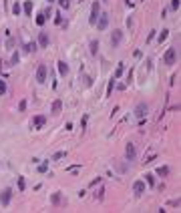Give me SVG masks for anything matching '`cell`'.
<instances>
[{"mask_svg": "<svg viewBox=\"0 0 181 213\" xmlns=\"http://www.w3.org/2000/svg\"><path fill=\"white\" fill-rule=\"evenodd\" d=\"M163 62H165L167 66H173L175 62H177V46H171V48L165 50V54H163Z\"/></svg>", "mask_w": 181, "mask_h": 213, "instance_id": "cell-1", "label": "cell"}, {"mask_svg": "<svg viewBox=\"0 0 181 213\" xmlns=\"http://www.w3.org/2000/svg\"><path fill=\"white\" fill-rule=\"evenodd\" d=\"M125 159H127V163H133V161L137 159V149H135L133 143L125 145Z\"/></svg>", "mask_w": 181, "mask_h": 213, "instance_id": "cell-2", "label": "cell"}, {"mask_svg": "<svg viewBox=\"0 0 181 213\" xmlns=\"http://www.w3.org/2000/svg\"><path fill=\"white\" fill-rule=\"evenodd\" d=\"M46 79H49V66L46 65H38V69H36V80L38 83H46Z\"/></svg>", "mask_w": 181, "mask_h": 213, "instance_id": "cell-3", "label": "cell"}, {"mask_svg": "<svg viewBox=\"0 0 181 213\" xmlns=\"http://www.w3.org/2000/svg\"><path fill=\"white\" fill-rule=\"evenodd\" d=\"M133 113H135L137 119H145V117H147V113H149V105L147 103H137V106H135Z\"/></svg>", "mask_w": 181, "mask_h": 213, "instance_id": "cell-4", "label": "cell"}, {"mask_svg": "<svg viewBox=\"0 0 181 213\" xmlns=\"http://www.w3.org/2000/svg\"><path fill=\"white\" fill-rule=\"evenodd\" d=\"M95 26H97V30H107V26H109V14L101 12L99 18H97V22H95Z\"/></svg>", "mask_w": 181, "mask_h": 213, "instance_id": "cell-5", "label": "cell"}, {"mask_svg": "<svg viewBox=\"0 0 181 213\" xmlns=\"http://www.w3.org/2000/svg\"><path fill=\"white\" fill-rule=\"evenodd\" d=\"M99 14H101V4H99V2H93V6H90V16H89V24H93V26H95Z\"/></svg>", "mask_w": 181, "mask_h": 213, "instance_id": "cell-6", "label": "cell"}, {"mask_svg": "<svg viewBox=\"0 0 181 213\" xmlns=\"http://www.w3.org/2000/svg\"><path fill=\"white\" fill-rule=\"evenodd\" d=\"M147 191V185H145V181L143 179H139V181H135L133 183V193L137 195V197H141V195Z\"/></svg>", "mask_w": 181, "mask_h": 213, "instance_id": "cell-7", "label": "cell"}, {"mask_svg": "<svg viewBox=\"0 0 181 213\" xmlns=\"http://www.w3.org/2000/svg\"><path fill=\"white\" fill-rule=\"evenodd\" d=\"M44 123H46L44 115H36V117H32V121H30V127H32V129H42Z\"/></svg>", "mask_w": 181, "mask_h": 213, "instance_id": "cell-8", "label": "cell"}, {"mask_svg": "<svg viewBox=\"0 0 181 213\" xmlns=\"http://www.w3.org/2000/svg\"><path fill=\"white\" fill-rule=\"evenodd\" d=\"M10 199H12V189H2L0 191V205L6 207L8 203H10Z\"/></svg>", "mask_w": 181, "mask_h": 213, "instance_id": "cell-9", "label": "cell"}, {"mask_svg": "<svg viewBox=\"0 0 181 213\" xmlns=\"http://www.w3.org/2000/svg\"><path fill=\"white\" fill-rule=\"evenodd\" d=\"M121 40H123V32L121 30H113V36H111V46L113 48H117L121 44Z\"/></svg>", "mask_w": 181, "mask_h": 213, "instance_id": "cell-10", "label": "cell"}, {"mask_svg": "<svg viewBox=\"0 0 181 213\" xmlns=\"http://www.w3.org/2000/svg\"><path fill=\"white\" fill-rule=\"evenodd\" d=\"M38 46H40V48H46V46H49V34H46V32H40V34H38Z\"/></svg>", "mask_w": 181, "mask_h": 213, "instance_id": "cell-11", "label": "cell"}, {"mask_svg": "<svg viewBox=\"0 0 181 213\" xmlns=\"http://www.w3.org/2000/svg\"><path fill=\"white\" fill-rule=\"evenodd\" d=\"M50 203H53V205H63V203H64L63 195H60L58 191H57V193H53V195H50Z\"/></svg>", "mask_w": 181, "mask_h": 213, "instance_id": "cell-12", "label": "cell"}, {"mask_svg": "<svg viewBox=\"0 0 181 213\" xmlns=\"http://www.w3.org/2000/svg\"><path fill=\"white\" fill-rule=\"evenodd\" d=\"M89 52L93 54V57H97V54H99V40H90L89 42Z\"/></svg>", "mask_w": 181, "mask_h": 213, "instance_id": "cell-13", "label": "cell"}, {"mask_svg": "<svg viewBox=\"0 0 181 213\" xmlns=\"http://www.w3.org/2000/svg\"><path fill=\"white\" fill-rule=\"evenodd\" d=\"M60 111H63V101L57 99V101L53 103V106H50V113H53V115H58Z\"/></svg>", "mask_w": 181, "mask_h": 213, "instance_id": "cell-14", "label": "cell"}, {"mask_svg": "<svg viewBox=\"0 0 181 213\" xmlns=\"http://www.w3.org/2000/svg\"><path fill=\"white\" fill-rule=\"evenodd\" d=\"M57 66H58V72H60L63 76H67V75H68V65H67L64 61H58V62H57Z\"/></svg>", "mask_w": 181, "mask_h": 213, "instance_id": "cell-15", "label": "cell"}, {"mask_svg": "<svg viewBox=\"0 0 181 213\" xmlns=\"http://www.w3.org/2000/svg\"><path fill=\"white\" fill-rule=\"evenodd\" d=\"M93 197H95V201H103V199H105V187H99L93 193Z\"/></svg>", "mask_w": 181, "mask_h": 213, "instance_id": "cell-16", "label": "cell"}, {"mask_svg": "<svg viewBox=\"0 0 181 213\" xmlns=\"http://www.w3.org/2000/svg\"><path fill=\"white\" fill-rule=\"evenodd\" d=\"M22 10H24V14H26V16H32V2H30V0H24Z\"/></svg>", "mask_w": 181, "mask_h": 213, "instance_id": "cell-17", "label": "cell"}, {"mask_svg": "<svg viewBox=\"0 0 181 213\" xmlns=\"http://www.w3.org/2000/svg\"><path fill=\"white\" fill-rule=\"evenodd\" d=\"M12 14H14V16H20V14H22V4H20V2H14V4H12Z\"/></svg>", "mask_w": 181, "mask_h": 213, "instance_id": "cell-18", "label": "cell"}, {"mask_svg": "<svg viewBox=\"0 0 181 213\" xmlns=\"http://www.w3.org/2000/svg\"><path fill=\"white\" fill-rule=\"evenodd\" d=\"M123 72H125V62H119V65H117V70H115V75H113V79L117 80L119 76L123 75Z\"/></svg>", "mask_w": 181, "mask_h": 213, "instance_id": "cell-19", "label": "cell"}, {"mask_svg": "<svg viewBox=\"0 0 181 213\" xmlns=\"http://www.w3.org/2000/svg\"><path fill=\"white\" fill-rule=\"evenodd\" d=\"M38 46H36V42H26V44H24V52H34V50H36Z\"/></svg>", "mask_w": 181, "mask_h": 213, "instance_id": "cell-20", "label": "cell"}, {"mask_svg": "<svg viewBox=\"0 0 181 213\" xmlns=\"http://www.w3.org/2000/svg\"><path fill=\"white\" fill-rule=\"evenodd\" d=\"M167 36H169V30H167V28H163V30L159 32V36H157V42H159V44H161V42H165Z\"/></svg>", "mask_w": 181, "mask_h": 213, "instance_id": "cell-21", "label": "cell"}, {"mask_svg": "<svg viewBox=\"0 0 181 213\" xmlns=\"http://www.w3.org/2000/svg\"><path fill=\"white\" fill-rule=\"evenodd\" d=\"M18 61H20V54H18V50H16V52H12V57H10V66H16Z\"/></svg>", "mask_w": 181, "mask_h": 213, "instance_id": "cell-22", "label": "cell"}, {"mask_svg": "<svg viewBox=\"0 0 181 213\" xmlns=\"http://www.w3.org/2000/svg\"><path fill=\"white\" fill-rule=\"evenodd\" d=\"M44 22H46V16H44V12L36 14V24H38V26H44Z\"/></svg>", "mask_w": 181, "mask_h": 213, "instance_id": "cell-23", "label": "cell"}, {"mask_svg": "<svg viewBox=\"0 0 181 213\" xmlns=\"http://www.w3.org/2000/svg\"><path fill=\"white\" fill-rule=\"evenodd\" d=\"M157 175L167 177V175H169V167H165V165H163V167H159V169H157Z\"/></svg>", "mask_w": 181, "mask_h": 213, "instance_id": "cell-24", "label": "cell"}, {"mask_svg": "<svg viewBox=\"0 0 181 213\" xmlns=\"http://www.w3.org/2000/svg\"><path fill=\"white\" fill-rule=\"evenodd\" d=\"M63 157H67V151H57L53 157H50V159H53V161H58V159H63Z\"/></svg>", "mask_w": 181, "mask_h": 213, "instance_id": "cell-25", "label": "cell"}, {"mask_svg": "<svg viewBox=\"0 0 181 213\" xmlns=\"http://www.w3.org/2000/svg\"><path fill=\"white\" fill-rule=\"evenodd\" d=\"M46 171H49V161H44V163L38 165V173H42V175H44Z\"/></svg>", "mask_w": 181, "mask_h": 213, "instance_id": "cell-26", "label": "cell"}, {"mask_svg": "<svg viewBox=\"0 0 181 213\" xmlns=\"http://www.w3.org/2000/svg\"><path fill=\"white\" fill-rule=\"evenodd\" d=\"M145 181H147V185H149V187H153V185H155V175L147 173V175H145Z\"/></svg>", "mask_w": 181, "mask_h": 213, "instance_id": "cell-27", "label": "cell"}, {"mask_svg": "<svg viewBox=\"0 0 181 213\" xmlns=\"http://www.w3.org/2000/svg\"><path fill=\"white\" fill-rule=\"evenodd\" d=\"M113 88H115V79H111V80H109V84H107V97H111Z\"/></svg>", "mask_w": 181, "mask_h": 213, "instance_id": "cell-28", "label": "cell"}, {"mask_svg": "<svg viewBox=\"0 0 181 213\" xmlns=\"http://www.w3.org/2000/svg\"><path fill=\"white\" fill-rule=\"evenodd\" d=\"M24 189H26V181H24V177L20 175L18 177V191H24Z\"/></svg>", "mask_w": 181, "mask_h": 213, "instance_id": "cell-29", "label": "cell"}, {"mask_svg": "<svg viewBox=\"0 0 181 213\" xmlns=\"http://www.w3.org/2000/svg\"><path fill=\"white\" fill-rule=\"evenodd\" d=\"M58 6L63 8V10H67V8L71 6V0H58Z\"/></svg>", "mask_w": 181, "mask_h": 213, "instance_id": "cell-30", "label": "cell"}, {"mask_svg": "<svg viewBox=\"0 0 181 213\" xmlns=\"http://www.w3.org/2000/svg\"><path fill=\"white\" fill-rule=\"evenodd\" d=\"M179 6H181V0H171V8L173 10H179Z\"/></svg>", "mask_w": 181, "mask_h": 213, "instance_id": "cell-31", "label": "cell"}, {"mask_svg": "<svg viewBox=\"0 0 181 213\" xmlns=\"http://www.w3.org/2000/svg\"><path fill=\"white\" fill-rule=\"evenodd\" d=\"M4 93H6V83H4V80L0 79V97H2Z\"/></svg>", "mask_w": 181, "mask_h": 213, "instance_id": "cell-32", "label": "cell"}, {"mask_svg": "<svg viewBox=\"0 0 181 213\" xmlns=\"http://www.w3.org/2000/svg\"><path fill=\"white\" fill-rule=\"evenodd\" d=\"M85 87H93V76H85Z\"/></svg>", "mask_w": 181, "mask_h": 213, "instance_id": "cell-33", "label": "cell"}, {"mask_svg": "<svg viewBox=\"0 0 181 213\" xmlns=\"http://www.w3.org/2000/svg\"><path fill=\"white\" fill-rule=\"evenodd\" d=\"M6 46H8V48H12V46H14V38H12L10 34H8V40H6Z\"/></svg>", "mask_w": 181, "mask_h": 213, "instance_id": "cell-34", "label": "cell"}, {"mask_svg": "<svg viewBox=\"0 0 181 213\" xmlns=\"http://www.w3.org/2000/svg\"><path fill=\"white\" fill-rule=\"evenodd\" d=\"M18 111H20V113H24V111H26V101H20V105H18Z\"/></svg>", "mask_w": 181, "mask_h": 213, "instance_id": "cell-35", "label": "cell"}, {"mask_svg": "<svg viewBox=\"0 0 181 213\" xmlns=\"http://www.w3.org/2000/svg\"><path fill=\"white\" fill-rule=\"evenodd\" d=\"M99 183H101V177H97V179H93V181L89 183V187H97Z\"/></svg>", "mask_w": 181, "mask_h": 213, "instance_id": "cell-36", "label": "cell"}, {"mask_svg": "<svg viewBox=\"0 0 181 213\" xmlns=\"http://www.w3.org/2000/svg\"><path fill=\"white\" fill-rule=\"evenodd\" d=\"M179 203H181V201H179V197H177V199H171V201H169V205H173V207H179Z\"/></svg>", "mask_w": 181, "mask_h": 213, "instance_id": "cell-37", "label": "cell"}, {"mask_svg": "<svg viewBox=\"0 0 181 213\" xmlns=\"http://www.w3.org/2000/svg\"><path fill=\"white\" fill-rule=\"evenodd\" d=\"M54 16H57V18H54V22H57V24H63V16H60V12H57Z\"/></svg>", "mask_w": 181, "mask_h": 213, "instance_id": "cell-38", "label": "cell"}, {"mask_svg": "<svg viewBox=\"0 0 181 213\" xmlns=\"http://www.w3.org/2000/svg\"><path fill=\"white\" fill-rule=\"evenodd\" d=\"M155 32H157V30H151V32H149V36H147V40H153V38H155Z\"/></svg>", "mask_w": 181, "mask_h": 213, "instance_id": "cell-39", "label": "cell"}, {"mask_svg": "<svg viewBox=\"0 0 181 213\" xmlns=\"http://www.w3.org/2000/svg\"><path fill=\"white\" fill-rule=\"evenodd\" d=\"M87 119H89V117H87V115H85V117H83V123H81V127H83V129H85V127H87Z\"/></svg>", "mask_w": 181, "mask_h": 213, "instance_id": "cell-40", "label": "cell"}, {"mask_svg": "<svg viewBox=\"0 0 181 213\" xmlns=\"http://www.w3.org/2000/svg\"><path fill=\"white\" fill-rule=\"evenodd\" d=\"M46 2H49V4H50V2H54V0H46Z\"/></svg>", "mask_w": 181, "mask_h": 213, "instance_id": "cell-41", "label": "cell"}]
</instances>
